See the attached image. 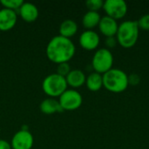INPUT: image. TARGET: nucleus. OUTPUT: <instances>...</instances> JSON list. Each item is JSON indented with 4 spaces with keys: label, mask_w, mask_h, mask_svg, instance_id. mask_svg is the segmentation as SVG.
<instances>
[{
    "label": "nucleus",
    "mask_w": 149,
    "mask_h": 149,
    "mask_svg": "<svg viewBox=\"0 0 149 149\" xmlns=\"http://www.w3.org/2000/svg\"><path fill=\"white\" fill-rule=\"evenodd\" d=\"M75 52V45L71 38L60 35L53 37L47 44L45 50L48 59L58 65L67 63L73 58Z\"/></svg>",
    "instance_id": "nucleus-1"
},
{
    "label": "nucleus",
    "mask_w": 149,
    "mask_h": 149,
    "mask_svg": "<svg viewBox=\"0 0 149 149\" xmlns=\"http://www.w3.org/2000/svg\"><path fill=\"white\" fill-rule=\"evenodd\" d=\"M103 75V86L115 93L124 92L129 86L128 75L119 68H112Z\"/></svg>",
    "instance_id": "nucleus-2"
},
{
    "label": "nucleus",
    "mask_w": 149,
    "mask_h": 149,
    "mask_svg": "<svg viewBox=\"0 0 149 149\" xmlns=\"http://www.w3.org/2000/svg\"><path fill=\"white\" fill-rule=\"evenodd\" d=\"M139 33L140 28L137 21L127 20L119 24L116 38L121 46L130 48L136 44L139 38Z\"/></svg>",
    "instance_id": "nucleus-3"
},
{
    "label": "nucleus",
    "mask_w": 149,
    "mask_h": 149,
    "mask_svg": "<svg viewBox=\"0 0 149 149\" xmlns=\"http://www.w3.org/2000/svg\"><path fill=\"white\" fill-rule=\"evenodd\" d=\"M67 83L65 77L58 73H52L46 76L42 83L44 93L51 98L59 97L65 91L67 90Z\"/></svg>",
    "instance_id": "nucleus-4"
},
{
    "label": "nucleus",
    "mask_w": 149,
    "mask_h": 149,
    "mask_svg": "<svg viewBox=\"0 0 149 149\" xmlns=\"http://www.w3.org/2000/svg\"><path fill=\"white\" fill-rule=\"evenodd\" d=\"M113 55L108 48L98 49L92 59V65L98 73L104 74L113 68Z\"/></svg>",
    "instance_id": "nucleus-5"
},
{
    "label": "nucleus",
    "mask_w": 149,
    "mask_h": 149,
    "mask_svg": "<svg viewBox=\"0 0 149 149\" xmlns=\"http://www.w3.org/2000/svg\"><path fill=\"white\" fill-rule=\"evenodd\" d=\"M58 98L59 105L64 111L76 110L80 107L83 102L82 95L74 89H67Z\"/></svg>",
    "instance_id": "nucleus-6"
},
{
    "label": "nucleus",
    "mask_w": 149,
    "mask_h": 149,
    "mask_svg": "<svg viewBox=\"0 0 149 149\" xmlns=\"http://www.w3.org/2000/svg\"><path fill=\"white\" fill-rule=\"evenodd\" d=\"M103 9L107 16L117 20L125 17L127 12V4L124 0H106Z\"/></svg>",
    "instance_id": "nucleus-7"
},
{
    "label": "nucleus",
    "mask_w": 149,
    "mask_h": 149,
    "mask_svg": "<svg viewBox=\"0 0 149 149\" xmlns=\"http://www.w3.org/2000/svg\"><path fill=\"white\" fill-rule=\"evenodd\" d=\"M10 144L11 149H31L34 138L28 129H21L13 135Z\"/></svg>",
    "instance_id": "nucleus-8"
},
{
    "label": "nucleus",
    "mask_w": 149,
    "mask_h": 149,
    "mask_svg": "<svg viewBox=\"0 0 149 149\" xmlns=\"http://www.w3.org/2000/svg\"><path fill=\"white\" fill-rule=\"evenodd\" d=\"M79 40L82 48L87 51H93L99 46L100 38L93 30H86L80 34Z\"/></svg>",
    "instance_id": "nucleus-9"
},
{
    "label": "nucleus",
    "mask_w": 149,
    "mask_h": 149,
    "mask_svg": "<svg viewBox=\"0 0 149 149\" xmlns=\"http://www.w3.org/2000/svg\"><path fill=\"white\" fill-rule=\"evenodd\" d=\"M17 21L16 11L9 9L0 10V31H7L14 28Z\"/></svg>",
    "instance_id": "nucleus-10"
},
{
    "label": "nucleus",
    "mask_w": 149,
    "mask_h": 149,
    "mask_svg": "<svg viewBox=\"0 0 149 149\" xmlns=\"http://www.w3.org/2000/svg\"><path fill=\"white\" fill-rule=\"evenodd\" d=\"M98 26H99L100 32L106 37L115 36L119 28V24L116 19L108 16L102 17Z\"/></svg>",
    "instance_id": "nucleus-11"
},
{
    "label": "nucleus",
    "mask_w": 149,
    "mask_h": 149,
    "mask_svg": "<svg viewBox=\"0 0 149 149\" xmlns=\"http://www.w3.org/2000/svg\"><path fill=\"white\" fill-rule=\"evenodd\" d=\"M19 15L23 18L24 21L27 23H32L37 20L38 17V7L31 3H24L18 10Z\"/></svg>",
    "instance_id": "nucleus-12"
},
{
    "label": "nucleus",
    "mask_w": 149,
    "mask_h": 149,
    "mask_svg": "<svg viewBox=\"0 0 149 149\" xmlns=\"http://www.w3.org/2000/svg\"><path fill=\"white\" fill-rule=\"evenodd\" d=\"M86 77L84 72H82L79 69L71 70V72L65 77L67 85L73 88H78V87L82 86L86 83Z\"/></svg>",
    "instance_id": "nucleus-13"
},
{
    "label": "nucleus",
    "mask_w": 149,
    "mask_h": 149,
    "mask_svg": "<svg viewBox=\"0 0 149 149\" xmlns=\"http://www.w3.org/2000/svg\"><path fill=\"white\" fill-rule=\"evenodd\" d=\"M40 111L47 115L54 114L56 113H62L64 110L59 105L58 100L54 98H48L44 100L39 105Z\"/></svg>",
    "instance_id": "nucleus-14"
},
{
    "label": "nucleus",
    "mask_w": 149,
    "mask_h": 149,
    "mask_svg": "<svg viewBox=\"0 0 149 149\" xmlns=\"http://www.w3.org/2000/svg\"><path fill=\"white\" fill-rule=\"evenodd\" d=\"M58 31L60 36L71 38L78 31V24L72 19H65L60 24Z\"/></svg>",
    "instance_id": "nucleus-15"
},
{
    "label": "nucleus",
    "mask_w": 149,
    "mask_h": 149,
    "mask_svg": "<svg viewBox=\"0 0 149 149\" xmlns=\"http://www.w3.org/2000/svg\"><path fill=\"white\" fill-rule=\"evenodd\" d=\"M86 85L90 91L97 92L103 86V75L93 72L90 73L86 79Z\"/></svg>",
    "instance_id": "nucleus-16"
},
{
    "label": "nucleus",
    "mask_w": 149,
    "mask_h": 149,
    "mask_svg": "<svg viewBox=\"0 0 149 149\" xmlns=\"http://www.w3.org/2000/svg\"><path fill=\"white\" fill-rule=\"evenodd\" d=\"M101 17L98 11L88 10L82 18V24L86 30H93L94 27L99 25Z\"/></svg>",
    "instance_id": "nucleus-17"
},
{
    "label": "nucleus",
    "mask_w": 149,
    "mask_h": 149,
    "mask_svg": "<svg viewBox=\"0 0 149 149\" xmlns=\"http://www.w3.org/2000/svg\"><path fill=\"white\" fill-rule=\"evenodd\" d=\"M0 3L5 9H9L16 11L17 10H19V8L24 3V1L23 0H1Z\"/></svg>",
    "instance_id": "nucleus-18"
},
{
    "label": "nucleus",
    "mask_w": 149,
    "mask_h": 149,
    "mask_svg": "<svg viewBox=\"0 0 149 149\" xmlns=\"http://www.w3.org/2000/svg\"><path fill=\"white\" fill-rule=\"evenodd\" d=\"M104 2L102 0H87L86 2V5L88 10L91 11H98L101 8H103Z\"/></svg>",
    "instance_id": "nucleus-19"
},
{
    "label": "nucleus",
    "mask_w": 149,
    "mask_h": 149,
    "mask_svg": "<svg viewBox=\"0 0 149 149\" xmlns=\"http://www.w3.org/2000/svg\"><path fill=\"white\" fill-rule=\"evenodd\" d=\"M70 72H71V66L68 63H61L58 65L56 73H58V75L65 78Z\"/></svg>",
    "instance_id": "nucleus-20"
},
{
    "label": "nucleus",
    "mask_w": 149,
    "mask_h": 149,
    "mask_svg": "<svg viewBox=\"0 0 149 149\" xmlns=\"http://www.w3.org/2000/svg\"><path fill=\"white\" fill-rule=\"evenodd\" d=\"M139 28L143 29L146 31H149V13L143 15L140 17V19L137 21Z\"/></svg>",
    "instance_id": "nucleus-21"
},
{
    "label": "nucleus",
    "mask_w": 149,
    "mask_h": 149,
    "mask_svg": "<svg viewBox=\"0 0 149 149\" xmlns=\"http://www.w3.org/2000/svg\"><path fill=\"white\" fill-rule=\"evenodd\" d=\"M141 81V77L139 74L137 73H131L130 75H128V83L129 85L132 86H136L140 83Z\"/></svg>",
    "instance_id": "nucleus-22"
},
{
    "label": "nucleus",
    "mask_w": 149,
    "mask_h": 149,
    "mask_svg": "<svg viewBox=\"0 0 149 149\" xmlns=\"http://www.w3.org/2000/svg\"><path fill=\"white\" fill-rule=\"evenodd\" d=\"M117 43H118L117 38L114 36H113V37H107V38H106V45L108 48H113L117 45Z\"/></svg>",
    "instance_id": "nucleus-23"
},
{
    "label": "nucleus",
    "mask_w": 149,
    "mask_h": 149,
    "mask_svg": "<svg viewBox=\"0 0 149 149\" xmlns=\"http://www.w3.org/2000/svg\"><path fill=\"white\" fill-rule=\"evenodd\" d=\"M0 149H11L10 144L4 140H0Z\"/></svg>",
    "instance_id": "nucleus-24"
}]
</instances>
